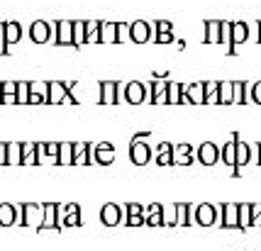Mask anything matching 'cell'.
<instances>
[{
    "label": "cell",
    "instance_id": "obj_32",
    "mask_svg": "<svg viewBox=\"0 0 261 251\" xmlns=\"http://www.w3.org/2000/svg\"><path fill=\"white\" fill-rule=\"evenodd\" d=\"M8 163L10 166L22 163V142H8Z\"/></svg>",
    "mask_w": 261,
    "mask_h": 251
},
{
    "label": "cell",
    "instance_id": "obj_41",
    "mask_svg": "<svg viewBox=\"0 0 261 251\" xmlns=\"http://www.w3.org/2000/svg\"><path fill=\"white\" fill-rule=\"evenodd\" d=\"M159 32H173V24H171L169 20H159V22H156V35H159Z\"/></svg>",
    "mask_w": 261,
    "mask_h": 251
},
{
    "label": "cell",
    "instance_id": "obj_13",
    "mask_svg": "<svg viewBox=\"0 0 261 251\" xmlns=\"http://www.w3.org/2000/svg\"><path fill=\"white\" fill-rule=\"evenodd\" d=\"M54 39L59 46H73V22L71 20H61L54 27Z\"/></svg>",
    "mask_w": 261,
    "mask_h": 251
},
{
    "label": "cell",
    "instance_id": "obj_34",
    "mask_svg": "<svg viewBox=\"0 0 261 251\" xmlns=\"http://www.w3.org/2000/svg\"><path fill=\"white\" fill-rule=\"evenodd\" d=\"M86 22H73V46H83L86 44Z\"/></svg>",
    "mask_w": 261,
    "mask_h": 251
},
{
    "label": "cell",
    "instance_id": "obj_1",
    "mask_svg": "<svg viewBox=\"0 0 261 251\" xmlns=\"http://www.w3.org/2000/svg\"><path fill=\"white\" fill-rule=\"evenodd\" d=\"M117 156V149L113 142H91V163H100V166H110Z\"/></svg>",
    "mask_w": 261,
    "mask_h": 251
},
{
    "label": "cell",
    "instance_id": "obj_22",
    "mask_svg": "<svg viewBox=\"0 0 261 251\" xmlns=\"http://www.w3.org/2000/svg\"><path fill=\"white\" fill-rule=\"evenodd\" d=\"M73 163L88 166L91 163V142H76L73 144Z\"/></svg>",
    "mask_w": 261,
    "mask_h": 251
},
{
    "label": "cell",
    "instance_id": "obj_24",
    "mask_svg": "<svg viewBox=\"0 0 261 251\" xmlns=\"http://www.w3.org/2000/svg\"><path fill=\"white\" fill-rule=\"evenodd\" d=\"M251 37V27L247 22H232V49L237 44H244Z\"/></svg>",
    "mask_w": 261,
    "mask_h": 251
},
{
    "label": "cell",
    "instance_id": "obj_33",
    "mask_svg": "<svg viewBox=\"0 0 261 251\" xmlns=\"http://www.w3.org/2000/svg\"><path fill=\"white\" fill-rule=\"evenodd\" d=\"M247 80H234V105H247Z\"/></svg>",
    "mask_w": 261,
    "mask_h": 251
},
{
    "label": "cell",
    "instance_id": "obj_43",
    "mask_svg": "<svg viewBox=\"0 0 261 251\" xmlns=\"http://www.w3.org/2000/svg\"><path fill=\"white\" fill-rule=\"evenodd\" d=\"M0 163H8V142H0Z\"/></svg>",
    "mask_w": 261,
    "mask_h": 251
},
{
    "label": "cell",
    "instance_id": "obj_38",
    "mask_svg": "<svg viewBox=\"0 0 261 251\" xmlns=\"http://www.w3.org/2000/svg\"><path fill=\"white\" fill-rule=\"evenodd\" d=\"M251 103L261 105V80H256V83H251Z\"/></svg>",
    "mask_w": 261,
    "mask_h": 251
},
{
    "label": "cell",
    "instance_id": "obj_11",
    "mask_svg": "<svg viewBox=\"0 0 261 251\" xmlns=\"http://www.w3.org/2000/svg\"><path fill=\"white\" fill-rule=\"evenodd\" d=\"M149 39H151V24L144 22V20L129 22V42H135V44H147Z\"/></svg>",
    "mask_w": 261,
    "mask_h": 251
},
{
    "label": "cell",
    "instance_id": "obj_20",
    "mask_svg": "<svg viewBox=\"0 0 261 251\" xmlns=\"http://www.w3.org/2000/svg\"><path fill=\"white\" fill-rule=\"evenodd\" d=\"M173 163L191 166L193 163V147L191 144H173Z\"/></svg>",
    "mask_w": 261,
    "mask_h": 251
},
{
    "label": "cell",
    "instance_id": "obj_40",
    "mask_svg": "<svg viewBox=\"0 0 261 251\" xmlns=\"http://www.w3.org/2000/svg\"><path fill=\"white\" fill-rule=\"evenodd\" d=\"M156 163H159V166H171V163H173V151H171V154H159V156H156Z\"/></svg>",
    "mask_w": 261,
    "mask_h": 251
},
{
    "label": "cell",
    "instance_id": "obj_26",
    "mask_svg": "<svg viewBox=\"0 0 261 251\" xmlns=\"http://www.w3.org/2000/svg\"><path fill=\"white\" fill-rule=\"evenodd\" d=\"M251 203H239V229H242V234H247L251 229Z\"/></svg>",
    "mask_w": 261,
    "mask_h": 251
},
{
    "label": "cell",
    "instance_id": "obj_19",
    "mask_svg": "<svg viewBox=\"0 0 261 251\" xmlns=\"http://www.w3.org/2000/svg\"><path fill=\"white\" fill-rule=\"evenodd\" d=\"M237 139H239V134H232V139L225 142L222 154H220V161H222V163H227L229 169H234V163H237Z\"/></svg>",
    "mask_w": 261,
    "mask_h": 251
},
{
    "label": "cell",
    "instance_id": "obj_4",
    "mask_svg": "<svg viewBox=\"0 0 261 251\" xmlns=\"http://www.w3.org/2000/svg\"><path fill=\"white\" fill-rule=\"evenodd\" d=\"M76 105L79 100L68 93L66 83H61V80H49V105Z\"/></svg>",
    "mask_w": 261,
    "mask_h": 251
},
{
    "label": "cell",
    "instance_id": "obj_46",
    "mask_svg": "<svg viewBox=\"0 0 261 251\" xmlns=\"http://www.w3.org/2000/svg\"><path fill=\"white\" fill-rule=\"evenodd\" d=\"M0 103H3V83H0Z\"/></svg>",
    "mask_w": 261,
    "mask_h": 251
},
{
    "label": "cell",
    "instance_id": "obj_25",
    "mask_svg": "<svg viewBox=\"0 0 261 251\" xmlns=\"http://www.w3.org/2000/svg\"><path fill=\"white\" fill-rule=\"evenodd\" d=\"M22 39V24L20 22H5V46L17 44Z\"/></svg>",
    "mask_w": 261,
    "mask_h": 251
},
{
    "label": "cell",
    "instance_id": "obj_36",
    "mask_svg": "<svg viewBox=\"0 0 261 251\" xmlns=\"http://www.w3.org/2000/svg\"><path fill=\"white\" fill-rule=\"evenodd\" d=\"M125 212H127L125 219H129V217H144V205L137 203V200H129L125 205Z\"/></svg>",
    "mask_w": 261,
    "mask_h": 251
},
{
    "label": "cell",
    "instance_id": "obj_8",
    "mask_svg": "<svg viewBox=\"0 0 261 251\" xmlns=\"http://www.w3.org/2000/svg\"><path fill=\"white\" fill-rule=\"evenodd\" d=\"M149 159H151V147L147 142H142V139H132V144H129V161L135 166H144V163H149Z\"/></svg>",
    "mask_w": 261,
    "mask_h": 251
},
{
    "label": "cell",
    "instance_id": "obj_45",
    "mask_svg": "<svg viewBox=\"0 0 261 251\" xmlns=\"http://www.w3.org/2000/svg\"><path fill=\"white\" fill-rule=\"evenodd\" d=\"M251 149L256 151V163L261 166V142H259V144H251Z\"/></svg>",
    "mask_w": 261,
    "mask_h": 251
},
{
    "label": "cell",
    "instance_id": "obj_21",
    "mask_svg": "<svg viewBox=\"0 0 261 251\" xmlns=\"http://www.w3.org/2000/svg\"><path fill=\"white\" fill-rule=\"evenodd\" d=\"M120 42V24L102 22L100 24V44H117Z\"/></svg>",
    "mask_w": 261,
    "mask_h": 251
},
{
    "label": "cell",
    "instance_id": "obj_30",
    "mask_svg": "<svg viewBox=\"0 0 261 251\" xmlns=\"http://www.w3.org/2000/svg\"><path fill=\"white\" fill-rule=\"evenodd\" d=\"M22 163L24 166L39 163V159H37V142H22Z\"/></svg>",
    "mask_w": 261,
    "mask_h": 251
},
{
    "label": "cell",
    "instance_id": "obj_2",
    "mask_svg": "<svg viewBox=\"0 0 261 251\" xmlns=\"http://www.w3.org/2000/svg\"><path fill=\"white\" fill-rule=\"evenodd\" d=\"M193 222L200 225V227H213V225H220V205H213V203H200L195 207Z\"/></svg>",
    "mask_w": 261,
    "mask_h": 251
},
{
    "label": "cell",
    "instance_id": "obj_3",
    "mask_svg": "<svg viewBox=\"0 0 261 251\" xmlns=\"http://www.w3.org/2000/svg\"><path fill=\"white\" fill-rule=\"evenodd\" d=\"M44 222V203H22V227L39 229Z\"/></svg>",
    "mask_w": 261,
    "mask_h": 251
},
{
    "label": "cell",
    "instance_id": "obj_42",
    "mask_svg": "<svg viewBox=\"0 0 261 251\" xmlns=\"http://www.w3.org/2000/svg\"><path fill=\"white\" fill-rule=\"evenodd\" d=\"M156 42H159V44H171V42H173V32H159V35H156Z\"/></svg>",
    "mask_w": 261,
    "mask_h": 251
},
{
    "label": "cell",
    "instance_id": "obj_23",
    "mask_svg": "<svg viewBox=\"0 0 261 251\" xmlns=\"http://www.w3.org/2000/svg\"><path fill=\"white\" fill-rule=\"evenodd\" d=\"M17 225V207L12 203H0V227Z\"/></svg>",
    "mask_w": 261,
    "mask_h": 251
},
{
    "label": "cell",
    "instance_id": "obj_16",
    "mask_svg": "<svg viewBox=\"0 0 261 251\" xmlns=\"http://www.w3.org/2000/svg\"><path fill=\"white\" fill-rule=\"evenodd\" d=\"M144 222H147V227H164V205L151 203L144 207Z\"/></svg>",
    "mask_w": 261,
    "mask_h": 251
},
{
    "label": "cell",
    "instance_id": "obj_27",
    "mask_svg": "<svg viewBox=\"0 0 261 251\" xmlns=\"http://www.w3.org/2000/svg\"><path fill=\"white\" fill-rule=\"evenodd\" d=\"M205 105H220V80H205Z\"/></svg>",
    "mask_w": 261,
    "mask_h": 251
},
{
    "label": "cell",
    "instance_id": "obj_15",
    "mask_svg": "<svg viewBox=\"0 0 261 251\" xmlns=\"http://www.w3.org/2000/svg\"><path fill=\"white\" fill-rule=\"evenodd\" d=\"M117 91H120V83H115V80H102L100 88H98V103L115 105L117 103Z\"/></svg>",
    "mask_w": 261,
    "mask_h": 251
},
{
    "label": "cell",
    "instance_id": "obj_6",
    "mask_svg": "<svg viewBox=\"0 0 261 251\" xmlns=\"http://www.w3.org/2000/svg\"><path fill=\"white\" fill-rule=\"evenodd\" d=\"M220 227L222 229H239V203H222L220 205Z\"/></svg>",
    "mask_w": 261,
    "mask_h": 251
},
{
    "label": "cell",
    "instance_id": "obj_31",
    "mask_svg": "<svg viewBox=\"0 0 261 251\" xmlns=\"http://www.w3.org/2000/svg\"><path fill=\"white\" fill-rule=\"evenodd\" d=\"M59 163L61 166L73 163V142H59Z\"/></svg>",
    "mask_w": 261,
    "mask_h": 251
},
{
    "label": "cell",
    "instance_id": "obj_14",
    "mask_svg": "<svg viewBox=\"0 0 261 251\" xmlns=\"http://www.w3.org/2000/svg\"><path fill=\"white\" fill-rule=\"evenodd\" d=\"M30 39L34 44H46L51 39V24L44 22V20H37V22L30 24Z\"/></svg>",
    "mask_w": 261,
    "mask_h": 251
},
{
    "label": "cell",
    "instance_id": "obj_29",
    "mask_svg": "<svg viewBox=\"0 0 261 251\" xmlns=\"http://www.w3.org/2000/svg\"><path fill=\"white\" fill-rule=\"evenodd\" d=\"M181 98H183V83L169 80V88H166V100H169V105H181Z\"/></svg>",
    "mask_w": 261,
    "mask_h": 251
},
{
    "label": "cell",
    "instance_id": "obj_17",
    "mask_svg": "<svg viewBox=\"0 0 261 251\" xmlns=\"http://www.w3.org/2000/svg\"><path fill=\"white\" fill-rule=\"evenodd\" d=\"M183 93L188 95L191 105H205V80H200V83H183Z\"/></svg>",
    "mask_w": 261,
    "mask_h": 251
},
{
    "label": "cell",
    "instance_id": "obj_47",
    "mask_svg": "<svg viewBox=\"0 0 261 251\" xmlns=\"http://www.w3.org/2000/svg\"><path fill=\"white\" fill-rule=\"evenodd\" d=\"M259 44H261V22H259Z\"/></svg>",
    "mask_w": 261,
    "mask_h": 251
},
{
    "label": "cell",
    "instance_id": "obj_9",
    "mask_svg": "<svg viewBox=\"0 0 261 251\" xmlns=\"http://www.w3.org/2000/svg\"><path fill=\"white\" fill-rule=\"evenodd\" d=\"M125 103H129V105L147 103V83H139V80L125 83Z\"/></svg>",
    "mask_w": 261,
    "mask_h": 251
},
{
    "label": "cell",
    "instance_id": "obj_37",
    "mask_svg": "<svg viewBox=\"0 0 261 251\" xmlns=\"http://www.w3.org/2000/svg\"><path fill=\"white\" fill-rule=\"evenodd\" d=\"M251 227H261V203H251Z\"/></svg>",
    "mask_w": 261,
    "mask_h": 251
},
{
    "label": "cell",
    "instance_id": "obj_18",
    "mask_svg": "<svg viewBox=\"0 0 261 251\" xmlns=\"http://www.w3.org/2000/svg\"><path fill=\"white\" fill-rule=\"evenodd\" d=\"M205 44H220L222 42V22L220 20H207L205 22Z\"/></svg>",
    "mask_w": 261,
    "mask_h": 251
},
{
    "label": "cell",
    "instance_id": "obj_44",
    "mask_svg": "<svg viewBox=\"0 0 261 251\" xmlns=\"http://www.w3.org/2000/svg\"><path fill=\"white\" fill-rule=\"evenodd\" d=\"M0 54H5V24L0 22Z\"/></svg>",
    "mask_w": 261,
    "mask_h": 251
},
{
    "label": "cell",
    "instance_id": "obj_35",
    "mask_svg": "<svg viewBox=\"0 0 261 251\" xmlns=\"http://www.w3.org/2000/svg\"><path fill=\"white\" fill-rule=\"evenodd\" d=\"M17 105H30V83L27 80L17 83Z\"/></svg>",
    "mask_w": 261,
    "mask_h": 251
},
{
    "label": "cell",
    "instance_id": "obj_39",
    "mask_svg": "<svg viewBox=\"0 0 261 251\" xmlns=\"http://www.w3.org/2000/svg\"><path fill=\"white\" fill-rule=\"evenodd\" d=\"M5 95H17V83L15 80H5L3 83V98Z\"/></svg>",
    "mask_w": 261,
    "mask_h": 251
},
{
    "label": "cell",
    "instance_id": "obj_28",
    "mask_svg": "<svg viewBox=\"0 0 261 251\" xmlns=\"http://www.w3.org/2000/svg\"><path fill=\"white\" fill-rule=\"evenodd\" d=\"M234 103V80H220V105Z\"/></svg>",
    "mask_w": 261,
    "mask_h": 251
},
{
    "label": "cell",
    "instance_id": "obj_5",
    "mask_svg": "<svg viewBox=\"0 0 261 251\" xmlns=\"http://www.w3.org/2000/svg\"><path fill=\"white\" fill-rule=\"evenodd\" d=\"M59 222H61V229L68 227H81V207L76 203H64L59 205Z\"/></svg>",
    "mask_w": 261,
    "mask_h": 251
},
{
    "label": "cell",
    "instance_id": "obj_7",
    "mask_svg": "<svg viewBox=\"0 0 261 251\" xmlns=\"http://www.w3.org/2000/svg\"><path fill=\"white\" fill-rule=\"evenodd\" d=\"M42 232H61V222H59V203H44V222L37 229Z\"/></svg>",
    "mask_w": 261,
    "mask_h": 251
},
{
    "label": "cell",
    "instance_id": "obj_10",
    "mask_svg": "<svg viewBox=\"0 0 261 251\" xmlns=\"http://www.w3.org/2000/svg\"><path fill=\"white\" fill-rule=\"evenodd\" d=\"M220 154H222V149L217 147L215 142H203L198 147V161L203 166H215L217 161H220Z\"/></svg>",
    "mask_w": 261,
    "mask_h": 251
},
{
    "label": "cell",
    "instance_id": "obj_12",
    "mask_svg": "<svg viewBox=\"0 0 261 251\" xmlns=\"http://www.w3.org/2000/svg\"><path fill=\"white\" fill-rule=\"evenodd\" d=\"M100 222L105 227H117L122 222V207L117 203H105L100 207Z\"/></svg>",
    "mask_w": 261,
    "mask_h": 251
}]
</instances>
